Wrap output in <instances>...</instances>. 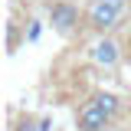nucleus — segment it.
I'll use <instances>...</instances> for the list:
<instances>
[{
    "label": "nucleus",
    "mask_w": 131,
    "mask_h": 131,
    "mask_svg": "<svg viewBox=\"0 0 131 131\" xmlns=\"http://www.w3.org/2000/svg\"><path fill=\"white\" fill-rule=\"evenodd\" d=\"M85 56H89V62L95 66V69L115 72L118 66L125 62V46H121V39H118L115 33H105V36H95V39L89 43Z\"/></svg>",
    "instance_id": "4"
},
{
    "label": "nucleus",
    "mask_w": 131,
    "mask_h": 131,
    "mask_svg": "<svg viewBox=\"0 0 131 131\" xmlns=\"http://www.w3.org/2000/svg\"><path fill=\"white\" fill-rule=\"evenodd\" d=\"M39 36H43V20H36V16H30L26 20V26H23V43H39Z\"/></svg>",
    "instance_id": "6"
},
{
    "label": "nucleus",
    "mask_w": 131,
    "mask_h": 131,
    "mask_svg": "<svg viewBox=\"0 0 131 131\" xmlns=\"http://www.w3.org/2000/svg\"><path fill=\"white\" fill-rule=\"evenodd\" d=\"M7 36H10L7 52H16V43H20V26H16V23H10V26H7Z\"/></svg>",
    "instance_id": "7"
},
{
    "label": "nucleus",
    "mask_w": 131,
    "mask_h": 131,
    "mask_svg": "<svg viewBox=\"0 0 131 131\" xmlns=\"http://www.w3.org/2000/svg\"><path fill=\"white\" fill-rule=\"evenodd\" d=\"M121 112V98L115 92L98 89L89 95V102H82L79 112H75V131H108L115 118Z\"/></svg>",
    "instance_id": "1"
},
{
    "label": "nucleus",
    "mask_w": 131,
    "mask_h": 131,
    "mask_svg": "<svg viewBox=\"0 0 131 131\" xmlns=\"http://www.w3.org/2000/svg\"><path fill=\"white\" fill-rule=\"evenodd\" d=\"M128 3L131 0H89L85 3V23H82V30L92 33V36L115 33L125 23V16H128Z\"/></svg>",
    "instance_id": "2"
},
{
    "label": "nucleus",
    "mask_w": 131,
    "mask_h": 131,
    "mask_svg": "<svg viewBox=\"0 0 131 131\" xmlns=\"http://www.w3.org/2000/svg\"><path fill=\"white\" fill-rule=\"evenodd\" d=\"M10 131H43V121L36 115H30V112H20L10 121Z\"/></svg>",
    "instance_id": "5"
},
{
    "label": "nucleus",
    "mask_w": 131,
    "mask_h": 131,
    "mask_svg": "<svg viewBox=\"0 0 131 131\" xmlns=\"http://www.w3.org/2000/svg\"><path fill=\"white\" fill-rule=\"evenodd\" d=\"M46 23L52 26L56 36L72 39L82 30V23H85V7H79L75 0H52L46 7Z\"/></svg>",
    "instance_id": "3"
},
{
    "label": "nucleus",
    "mask_w": 131,
    "mask_h": 131,
    "mask_svg": "<svg viewBox=\"0 0 131 131\" xmlns=\"http://www.w3.org/2000/svg\"><path fill=\"white\" fill-rule=\"evenodd\" d=\"M7 131H10V128H7Z\"/></svg>",
    "instance_id": "8"
}]
</instances>
